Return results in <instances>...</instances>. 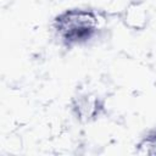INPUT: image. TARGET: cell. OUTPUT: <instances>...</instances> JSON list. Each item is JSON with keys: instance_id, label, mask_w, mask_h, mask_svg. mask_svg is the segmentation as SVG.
<instances>
[{"instance_id": "obj_1", "label": "cell", "mask_w": 156, "mask_h": 156, "mask_svg": "<svg viewBox=\"0 0 156 156\" xmlns=\"http://www.w3.org/2000/svg\"><path fill=\"white\" fill-rule=\"evenodd\" d=\"M52 27L66 45L83 44L96 34L99 17L91 10L71 9L57 15Z\"/></svg>"}, {"instance_id": "obj_2", "label": "cell", "mask_w": 156, "mask_h": 156, "mask_svg": "<svg viewBox=\"0 0 156 156\" xmlns=\"http://www.w3.org/2000/svg\"><path fill=\"white\" fill-rule=\"evenodd\" d=\"M72 110L78 119L89 122L100 116L104 110V102L95 95L83 94L73 99Z\"/></svg>"}, {"instance_id": "obj_3", "label": "cell", "mask_w": 156, "mask_h": 156, "mask_svg": "<svg viewBox=\"0 0 156 156\" xmlns=\"http://www.w3.org/2000/svg\"><path fill=\"white\" fill-rule=\"evenodd\" d=\"M136 146H138V152L140 154L156 155V129L150 130Z\"/></svg>"}]
</instances>
